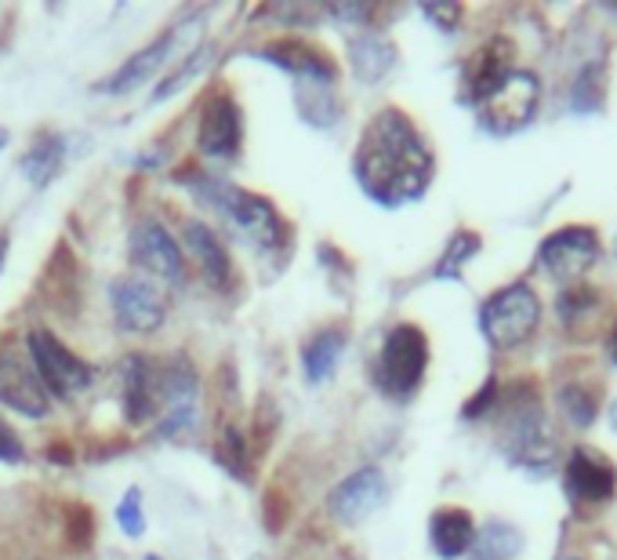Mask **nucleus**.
<instances>
[{
    "instance_id": "nucleus-2",
    "label": "nucleus",
    "mask_w": 617,
    "mask_h": 560,
    "mask_svg": "<svg viewBox=\"0 0 617 560\" xmlns=\"http://www.w3.org/2000/svg\"><path fill=\"white\" fill-rule=\"evenodd\" d=\"M538 320H541L538 295L530 292L527 284H508L502 292H494L480 314L483 336L491 339L497 350H513L519 342H527L534 336Z\"/></svg>"
},
{
    "instance_id": "nucleus-3",
    "label": "nucleus",
    "mask_w": 617,
    "mask_h": 560,
    "mask_svg": "<svg viewBox=\"0 0 617 560\" xmlns=\"http://www.w3.org/2000/svg\"><path fill=\"white\" fill-rule=\"evenodd\" d=\"M502 415V437L505 448L513 451L519 462H545L548 459V434H545V415H541V397L534 386H513L505 404L497 407Z\"/></svg>"
},
{
    "instance_id": "nucleus-30",
    "label": "nucleus",
    "mask_w": 617,
    "mask_h": 560,
    "mask_svg": "<svg viewBox=\"0 0 617 560\" xmlns=\"http://www.w3.org/2000/svg\"><path fill=\"white\" fill-rule=\"evenodd\" d=\"M476 252H480V236H476V233H458V236H451V247H447V255H443V263H440L436 273H440V277L458 273L465 258L476 255Z\"/></svg>"
},
{
    "instance_id": "nucleus-10",
    "label": "nucleus",
    "mask_w": 617,
    "mask_h": 560,
    "mask_svg": "<svg viewBox=\"0 0 617 560\" xmlns=\"http://www.w3.org/2000/svg\"><path fill=\"white\" fill-rule=\"evenodd\" d=\"M214 200L222 204L225 211H230V219L240 226V230H247L255 236L258 244L266 247H280L287 241V226L284 219L276 215L273 200L258 197V193H247V190H214L211 193Z\"/></svg>"
},
{
    "instance_id": "nucleus-19",
    "label": "nucleus",
    "mask_w": 617,
    "mask_h": 560,
    "mask_svg": "<svg viewBox=\"0 0 617 560\" xmlns=\"http://www.w3.org/2000/svg\"><path fill=\"white\" fill-rule=\"evenodd\" d=\"M508 59H513V48H508V40H491L486 48H480L469 62V73H465V88L476 102L486 99V95L494 92V84L505 77V73H513L508 66Z\"/></svg>"
},
{
    "instance_id": "nucleus-23",
    "label": "nucleus",
    "mask_w": 617,
    "mask_h": 560,
    "mask_svg": "<svg viewBox=\"0 0 617 560\" xmlns=\"http://www.w3.org/2000/svg\"><path fill=\"white\" fill-rule=\"evenodd\" d=\"M342 346H345V331H320L317 339L309 342L306 353H301V361H306V375L309 382H323L328 375L334 372V364L342 357Z\"/></svg>"
},
{
    "instance_id": "nucleus-13",
    "label": "nucleus",
    "mask_w": 617,
    "mask_h": 560,
    "mask_svg": "<svg viewBox=\"0 0 617 560\" xmlns=\"http://www.w3.org/2000/svg\"><path fill=\"white\" fill-rule=\"evenodd\" d=\"M132 263L146 269V277L182 280V252L157 219H143L132 230Z\"/></svg>"
},
{
    "instance_id": "nucleus-36",
    "label": "nucleus",
    "mask_w": 617,
    "mask_h": 560,
    "mask_svg": "<svg viewBox=\"0 0 617 560\" xmlns=\"http://www.w3.org/2000/svg\"><path fill=\"white\" fill-rule=\"evenodd\" d=\"M8 146V127H0V149Z\"/></svg>"
},
{
    "instance_id": "nucleus-26",
    "label": "nucleus",
    "mask_w": 617,
    "mask_h": 560,
    "mask_svg": "<svg viewBox=\"0 0 617 560\" xmlns=\"http://www.w3.org/2000/svg\"><path fill=\"white\" fill-rule=\"evenodd\" d=\"M353 62L363 81H378L388 70V62H393V48H388L382 37L363 34L353 40Z\"/></svg>"
},
{
    "instance_id": "nucleus-22",
    "label": "nucleus",
    "mask_w": 617,
    "mask_h": 560,
    "mask_svg": "<svg viewBox=\"0 0 617 560\" xmlns=\"http://www.w3.org/2000/svg\"><path fill=\"white\" fill-rule=\"evenodd\" d=\"M48 284H51V306L59 314H73L81 303V277H77V258L70 255L66 244L55 247V255H51Z\"/></svg>"
},
{
    "instance_id": "nucleus-6",
    "label": "nucleus",
    "mask_w": 617,
    "mask_h": 560,
    "mask_svg": "<svg viewBox=\"0 0 617 560\" xmlns=\"http://www.w3.org/2000/svg\"><path fill=\"white\" fill-rule=\"evenodd\" d=\"M538 99H541V81L527 70H513V73H505V77L494 84V92L476 106H480V113H483V124L491 127V132L505 135V132L523 127L530 117H534Z\"/></svg>"
},
{
    "instance_id": "nucleus-31",
    "label": "nucleus",
    "mask_w": 617,
    "mask_h": 560,
    "mask_svg": "<svg viewBox=\"0 0 617 560\" xmlns=\"http://www.w3.org/2000/svg\"><path fill=\"white\" fill-rule=\"evenodd\" d=\"M116 524H121L132 538L143 535L146 521H143V499H138V488H127L121 506H116Z\"/></svg>"
},
{
    "instance_id": "nucleus-7",
    "label": "nucleus",
    "mask_w": 617,
    "mask_h": 560,
    "mask_svg": "<svg viewBox=\"0 0 617 560\" xmlns=\"http://www.w3.org/2000/svg\"><path fill=\"white\" fill-rule=\"evenodd\" d=\"M110 299H113V314L124 331H143L146 336V331H157L168 317V295L143 273L116 277L110 288Z\"/></svg>"
},
{
    "instance_id": "nucleus-17",
    "label": "nucleus",
    "mask_w": 617,
    "mask_h": 560,
    "mask_svg": "<svg viewBox=\"0 0 617 560\" xmlns=\"http://www.w3.org/2000/svg\"><path fill=\"white\" fill-rule=\"evenodd\" d=\"M262 56L269 62H276L280 70H291V73H306L312 81H334V62L323 48L309 45V40H298V37H287V40H273V45L262 48Z\"/></svg>"
},
{
    "instance_id": "nucleus-25",
    "label": "nucleus",
    "mask_w": 617,
    "mask_h": 560,
    "mask_svg": "<svg viewBox=\"0 0 617 560\" xmlns=\"http://www.w3.org/2000/svg\"><path fill=\"white\" fill-rule=\"evenodd\" d=\"M59 165H62V138L51 132H40L34 149H29L23 160V171L37 182V186H45V182L59 171Z\"/></svg>"
},
{
    "instance_id": "nucleus-29",
    "label": "nucleus",
    "mask_w": 617,
    "mask_h": 560,
    "mask_svg": "<svg viewBox=\"0 0 617 560\" xmlns=\"http://www.w3.org/2000/svg\"><path fill=\"white\" fill-rule=\"evenodd\" d=\"M66 535H70L73 549L91 546V535H95V516H91L88 506H81V502L66 506Z\"/></svg>"
},
{
    "instance_id": "nucleus-21",
    "label": "nucleus",
    "mask_w": 617,
    "mask_h": 560,
    "mask_svg": "<svg viewBox=\"0 0 617 560\" xmlns=\"http://www.w3.org/2000/svg\"><path fill=\"white\" fill-rule=\"evenodd\" d=\"M432 532V546H436L440 557H461L465 549H469L476 543V524L472 516L458 510V506H447V510H440L436 516H432L429 524Z\"/></svg>"
},
{
    "instance_id": "nucleus-8",
    "label": "nucleus",
    "mask_w": 617,
    "mask_h": 560,
    "mask_svg": "<svg viewBox=\"0 0 617 560\" xmlns=\"http://www.w3.org/2000/svg\"><path fill=\"white\" fill-rule=\"evenodd\" d=\"M0 404L26 418H45L51 412L48 390L40 382L34 361L15 346L0 350Z\"/></svg>"
},
{
    "instance_id": "nucleus-18",
    "label": "nucleus",
    "mask_w": 617,
    "mask_h": 560,
    "mask_svg": "<svg viewBox=\"0 0 617 560\" xmlns=\"http://www.w3.org/2000/svg\"><path fill=\"white\" fill-rule=\"evenodd\" d=\"M182 236H186V247H189V252L197 255L203 277H208L214 288H230L233 266H230V252H225L222 236H214L203 222H186Z\"/></svg>"
},
{
    "instance_id": "nucleus-12",
    "label": "nucleus",
    "mask_w": 617,
    "mask_h": 560,
    "mask_svg": "<svg viewBox=\"0 0 617 560\" xmlns=\"http://www.w3.org/2000/svg\"><path fill=\"white\" fill-rule=\"evenodd\" d=\"M595 258H600V236L589 226H567V230H556L541 244V266L563 280L581 277Z\"/></svg>"
},
{
    "instance_id": "nucleus-35",
    "label": "nucleus",
    "mask_w": 617,
    "mask_h": 560,
    "mask_svg": "<svg viewBox=\"0 0 617 560\" xmlns=\"http://www.w3.org/2000/svg\"><path fill=\"white\" fill-rule=\"evenodd\" d=\"M610 357L617 364V320H614V331H610Z\"/></svg>"
},
{
    "instance_id": "nucleus-20",
    "label": "nucleus",
    "mask_w": 617,
    "mask_h": 560,
    "mask_svg": "<svg viewBox=\"0 0 617 560\" xmlns=\"http://www.w3.org/2000/svg\"><path fill=\"white\" fill-rule=\"evenodd\" d=\"M168 51H171V34L157 37L153 45H146L143 51H135V56L127 59L124 66L113 73L110 81H102V84H99V92H110V95H124V92L138 88V84H143V81L149 77V73L164 66Z\"/></svg>"
},
{
    "instance_id": "nucleus-33",
    "label": "nucleus",
    "mask_w": 617,
    "mask_h": 560,
    "mask_svg": "<svg viewBox=\"0 0 617 560\" xmlns=\"http://www.w3.org/2000/svg\"><path fill=\"white\" fill-rule=\"evenodd\" d=\"M26 459V448L23 440L12 426H8V418L0 415V462H23Z\"/></svg>"
},
{
    "instance_id": "nucleus-24",
    "label": "nucleus",
    "mask_w": 617,
    "mask_h": 560,
    "mask_svg": "<svg viewBox=\"0 0 617 560\" xmlns=\"http://www.w3.org/2000/svg\"><path fill=\"white\" fill-rule=\"evenodd\" d=\"M523 546L516 527L508 524H486L472 546V560H513Z\"/></svg>"
},
{
    "instance_id": "nucleus-37",
    "label": "nucleus",
    "mask_w": 617,
    "mask_h": 560,
    "mask_svg": "<svg viewBox=\"0 0 617 560\" xmlns=\"http://www.w3.org/2000/svg\"><path fill=\"white\" fill-rule=\"evenodd\" d=\"M610 418H614V426H617V401H614V412H610Z\"/></svg>"
},
{
    "instance_id": "nucleus-34",
    "label": "nucleus",
    "mask_w": 617,
    "mask_h": 560,
    "mask_svg": "<svg viewBox=\"0 0 617 560\" xmlns=\"http://www.w3.org/2000/svg\"><path fill=\"white\" fill-rule=\"evenodd\" d=\"M425 15L436 19L443 29H451L461 19V8H454V4H425Z\"/></svg>"
},
{
    "instance_id": "nucleus-27",
    "label": "nucleus",
    "mask_w": 617,
    "mask_h": 560,
    "mask_svg": "<svg viewBox=\"0 0 617 560\" xmlns=\"http://www.w3.org/2000/svg\"><path fill=\"white\" fill-rule=\"evenodd\" d=\"M559 407L570 423L589 426L595 418V407H600V386L592 382H567L559 390Z\"/></svg>"
},
{
    "instance_id": "nucleus-5",
    "label": "nucleus",
    "mask_w": 617,
    "mask_h": 560,
    "mask_svg": "<svg viewBox=\"0 0 617 560\" xmlns=\"http://www.w3.org/2000/svg\"><path fill=\"white\" fill-rule=\"evenodd\" d=\"M29 361H34L45 390L55 397H73V393L88 390L95 379V372L88 364H84L77 353H70V346H62V342L45 328L29 331Z\"/></svg>"
},
{
    "instance_id": "nucleus-1",
    "label": "nucleus",
    "mask_w": 617,
    "mask_h": 560,
    "mask_svg": "<svg viewBox=\"0 0 617 560\" xmlns=\"http://www.w3.org/2000/svg\"><path fill=\"white\" fill-rule=\"evenodd\" d=\"M356 175H360V186L388 208L425 193L432 157L407 113L382 110L367 124L360 154H356Z\"/></svg>"
},
{
    "instance_id": "nucleus-14",
    "label": "nucleus",
    "mask_w": 617,
    "mask_h": 560,
    "mask_svg": "<svg viewBox=\"0 0 617 560\" xmlns=\"http://www.w3.org/2000/svg\"><path fill=\"white\" fill-rule=\"evenodd\" d=\"M240 135H244V121H240V106H236V99L225 92L211 95L200 110V154L236 157Z\"/></svg>"
},
{
    "instance_id": "nucleus-4",
    "label": "nucleus",
    "mask_w": 617,
    "mask_h": 560,
    "mask_svg": "<svg viewBox=\"0 0 617 560\" xmlns=\"http://www.w3.org/2000/svg\"><path fill=\"white\" fill-rule=\"evenodd\" d=\"M425 368H429L425 331L415 325H396L385 336L382 357H378V382H382V390L393 397L415 393Z\"/></svg>"
},
{
    "instance_id": "nucleus-11",
    "label": "nucleus",
    "mask_w": 617,
    "mask_h": 560,
    "mask_svg": "<svg viewBox=\"0 0 617 560\" xmlns=\"http://www.w3.org/2000/svg\"><path fill=\"white\" fill-rule=\"evenodd\" d=\"M563 484H567V495L578 506H603L606 499H614V488H617L614 462L606 459L603 451L573 448Z\"/></svg>"
},
{
    "instance_id": "nucleus-32",
    "label": "nucleus",
    "mask_w": 617,
    "mask_h": 560,
    "mask_svg": "<svg viewBox=\"0 0 617 560\" xmlns=\"http://www.w3.org/2000/svg\"><path fill=\"white\" fill-rule=\"evenodd\" d=\"M222 462L233 473L247 477V448H244V437L236 434V429H225V437H222Z\"/></svg>"
},
{
    "instance_id": "nucleus-28",
    "label": "nucleus",
    "mask_w": 617,
    "mask_h": 560,
    "mask_svg": "<svg viewBox=\"0 0 617 560\" xmlns=\"http://www.w3.org/2000/svg\"><path fill=\"white\" fill-rule=\"evenodd\" d=\"M589 309H600V292H592V288H570V292L559 295L563 325H578Z\"/></svg>"
},
{
    "instance_id": "nucleus-9",
    "label": "nucleus",
    "mask_w": 617,
    "mask_h": 560,
    "mask_svg": "<svg viewBox=\"0 0 617 560\" xmlns=\"http://www.w3.org/2000/svg\"><path fill=\"white\" fill-rule=\"evenodd\" d=\"M160 434H182L197 418V372L189 368L186 357L160 364Z\"/></svg>"
},
{
    "instance_id": "nucleus-16",
    "label": "nucleus",
    "mask_w": 617,
    "mask_h": 560,
    "mask_svg": "<svg viewBox=\"0 0 617 560\" xmlns=\"http://www.w3.org/2000/svg\"><path fill=\"white\" fill-rule=\"evenodd\" d=\"M124 415L127 423H146L160 415V364L149 357H127L124 364Z\"/></svg>"
},
{
    "instance_id": "nucleus-15",
    "label": "nucleus",
    "mask_w": 617,
    "mask_h": 560,
    "mask_svg": "<svg viewBox=\"0 0 617 560\" xmlns=\"http://www.w3.org/2000/svg\"><path fill=\"white\" fill-rule=\"evenodd\" d=\"M385 499V477L382 470L367 466L356 470L353 477H345L338 488L331 491V513L342 524H360L363 516H371Z\"/></svg>"
}]
</instances>
